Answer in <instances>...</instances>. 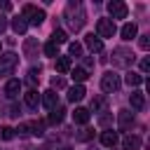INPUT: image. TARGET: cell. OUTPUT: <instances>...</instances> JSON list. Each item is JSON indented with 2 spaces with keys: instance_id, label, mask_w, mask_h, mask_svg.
<instances>
[{
  "instance_id": "6",
  "label": "cell",
  "mask_w": 150,
  "mask_h": 150,
  "mask_svg": "<svg viewBox=\"0 0 150 150\" xmlns=\"http://www.w3.org/2000/svg\"><path fill=\"white\" fill-rule=\"evenodd\" d=\"M19 134H33V136H42L45 134V122H23L16 129Z\"/></svg>"
},
{
  "instance_id": "33",
  "label": "cell",
  "mask_w": 150,
  "mask_h": 150,
  "mask_svg": "<svg viewBox=\"0 0 150 150\" xmlns=\"http://www.w3.org/2000/svg\"><path fill=\"white\" fill-rule=\"evenodd\" d=\"M138 45H141V49H143V52H148V49H150V35H141Z\"/></svg>"
},
{
  "instance_id": "27",
  "label": "cell",
  "mask_w": 150,
  "mask_h": 150,
  "mask_svg": "<svg viewBox=\"0 0 150 150\" xmlns=\"http://www.w3.org/2000/svg\"><path fill=\"white\" fill-rule=\"evenodd\" d=\"M0 138L2 141H12L14 138V129L12 127H0Z\"/></svg>"
},
{
  "instance_id": "15",
  "label": "cell",
  "mask_w": 150,
  "mask_h": 150,
  "mask_svg": "<svg viewBox=\"0 0 150 150\" xmlns=\"http://www.w3.org/2000/svg\"><path fill=\"white\" fill-rule=\"evenodd\" d=\"M23 103H26L28 108H38V105H40V94H38L35 89H28V91L23 94Z\"/></svg>"
},
{
  "instance_id": "34",
  "label": "cell",
  "mask_w": 150,
  "mask_h": 150,
  "mask_svg": "<svg viewBox=\"0 0 150 150\" xmlns=\"http://www.w3.org/2000/svg\"><path fill=\"white\" fill-rule=\"evenodd\" d=\"M150 70V59H141V73H148Z\"/></svg>"
},
{
  "instance_id": "8",
  "label": "cell",
  "mask_w": 150,
  "mask_h": 150,
  "mask_svg": "<svg viewBox=\"0 0 150 150\" xmlns=\"http://www.w3.org/2000/svg\"><path fill=\"white\" fill-rule=\"evenodd\" d=\"M112 61H115L117 66H129V63L134 61V54H131L129 49H124V47H117V49L112 52Z\"/></svg>"
},
{
  "instance_id": "32",
  "label": "cell",
  "mask_w": 150,
  "mask_h": 150,
  "mask_svg": "<svg viewBox=\"0 0 150 150\" xmlns=\"http://www.w3.org/2000/svg\"><path fill=\"white\" fill-rule=\"evenodd\" d=\"M40 73H42V68H40V66H38V68H30V70H28V80H30V82H38Z\"/></svg>"
},
{
  "instance_id": "22",
  "label": "cell",
  "mask_w": 150,
  "mask_h": 150,
  "mask_svg": "<svg viewBox=\"0 0 150 150\" xmlns=\"http://www.w3.org/2000/svg\"><path fill=\"white\" fill-rule=\"evenodd\" d=\"M124 82H127L129 87H138V84L143 82V75H138V73H134V70H131V73H127Z\"/></svg>"
},
{
  "instance_id": "2",
  "label": "cell",
  "mask_w": 150,
  "mask_h": 150,
  "mask_svg": "<svg viewBox=\"0 0 150 150\" xmlns=\"http://www.w3.org/2000/svg\"><path fill=\"white\" fill-rule=\"evenodd\" d=\"M21 19L28 23V26H40L45 21V9L35 7V5H23L21 9Z\"/></svg>"
},
{
  "instance_id": "5",
  "label": "cell",
  "mask_w": 150,
  "mask_h": 150,
  "mask_svg": "<svg viewBox=\"0 0 150 150\" xmlns=\"http://www.w3.org/2000/svg\"><path fill=\"white\" fill-rule=\"evenodd\" d=\"M19 63V56L14 52H7V54H0V75H9L14 70V66Z\"/></svg>"
},
{
  "instance_id": "29",
  "label": "cell",
  "mask_w": 150,
  "mask_h": 150,
  "mask_svg": "<svg viewBox=\"0 0 150 150\" xmlns=\"http://www.w3.org/2000/svg\"><path fill=\"white\" fill-rule=\"evenodd\" d=\"M68 52H70V56H80L82 54V45L80 42H70L68 45Z\"/></svg>"
},
{
  "instance_id": "37",
  "label": "cell",
  "mask_w": 150,
  "mask_h": 150,
  "mask_svg": "<svg viewBox=\"0 0 150 150\" xmlns=\"http://www.w3.org/2000/svg\"><path fill=\"white\" fill-rule=\"evenodd\" d=\"M63 150H68V148H63Z\"/></svg>"
},
{
  "instance_id": "11",
  "label": "cell",
  "mask_w": 150,
  "mask_h": 150,
  "mask_svg": "<svg viewBox=\"0 0 150 150\" xmlns=\"http://www.w3.org/2000/svg\"><path fill=\"white\" fill-rule=\"evenodd\" d=\"M131 124H134V115L129 110H120L117 112V127L120 129H129Z\"/></svg>"
},
{
  "instance_id": "3",
  "label": "cell",
  "mask_w": 150,
  "mask_h": 150,
  "mask_svg": "<svg viewBox=\"0 0 150 150\" xmlns=\"http://www.w3.org/2000/svg\"><path fill=\"white\" fill-rule=\"evenodd\" d=\"M96 38L101 40V38H112L115 33H117V26H115V21L112 19H98L96 21Z\"/></svg>"
},
{
  "instance_id": "28",
  "label": "cell",
  "mask_w": 150,
  "mask_h": 150,
  "mask_svg": "<svg viewBox=\"0 0 150 150\" xmlns=\"http://www.w3.org/2000/svg\"><path fill=\"white\" fill-rule=\"evenodd\" d=\"M103 105H105V96H96V98L91 101V110H94V112H98Z\"/></svg>"
},
{
  "instance_id": "1",
  "label": "cell",
  "mask_w": 150,
  "mask_h": 150,
  "mask_svg": "<svg viewBox=\"0 0 150 150\" xmlns=\"http://www.w3.org/2000/svg\"><path fill=\"white\" fill-rule=\"evenodd\" d=\"M84 21H87V14H84L82 5L80 2H70L66 7V23H68V28L70 30H80L84 26Z\"/></svg>"
},
{
  "instance_id": "12",
  "label": "cell",
  "mask_w": 150,
  "mask_h": 150,
  "mask_svg": "<svg viewBox=\"0 0 150 150\" xmlns=\"http://www.w3.org/2000/svg\"><path fill=\"white\" fill-rule=\"evenodd\" d=\"M5 94H7V98H16L21 94V82L19 80H9L5 84Z\"/></svg>"
},
{
  "instance_id": "4",
  "label": "cell",
  "mask_w": 150,
  "mask_h": 150,
  "mask_svg": "<svg viewBox=\"0 0 150 150\" xmlns=\"http://www.w3.org/2000/svg\"><path fill=\"white\" fill-rule=\"evenodd\" d=\"M120 75L117 73H112V70H108V73H103V77H101V89L103 91H108V94H112V91H117L120 89Z\"/></svg>"
},
{
  "instance_id": "30",
  "label": "cell",
  "mask_w": 150,
  "mask_h": 150,
  "mask_svg": "<svg viewBox=\"0 0 150 150\" xmlns=\"http://www.w3.org/2000/svg\"><path fill=\"white\" fill-rule=\"evenodd\" d=\"M63 87H66V80L61 75H54L52 77V89H63Z\"/></svg>"
},
{
  "instance_id": "13",
  "label": "cell",
  "mask_w": 150,
  "mask_h": 150,
  "mask_svg": "<svg viewBox=\"0 0 150 150\" xmlns=\"http://www.w3.org/2000/svg\"><path fill=\"white\" fill-rule=\"evenodd\" d=\"M84 94H87V91H84V87H82V84H75V87H70V89H68V101H70V103H77V101H82V98H84Z\"/></svg>"
},
{
  "instance_id": "24",
  "label": "cell",
  "mask_w": 150,
  "mask_h": 150,
  "mask_svg": "<svg viewBox=\"0 0 150 150\" xmlns=\"http://www.w3.org/2000/svg\"><path fill=\"white\" fill-rule=\"evenodd\" d=\"M87 77H89V75H87V70H84V68H73V80H75L77 84H82Z\"/></svg>"
},
{
  "instance_id": "21",
  "label": "cell",
  "mask_w": 150,
  "mask_h": 150,
  "mask_svg": "<svg viewBox=\"0 0 150 150\" xmlns=\"http://www.w3.org/2000/svg\"><path fill=\"white\" fill-rule=\"evenodd\" d=\"M63 112H66V110L56 105V108L49 112V124H61V122H63Z\"/></svg>"
},
{
  "instance_id": "36",
  "label": "cell",
  "mask_w": 150,
  "mask_h": 150,
  "mask_svg": "<svg viewBox=\"0 0 150 150\" xmlns=\"http://www.w3.org/2000/svg\"><path fill=\"white\" fill-rule=\"evenodd\" d=\"M7 28V21H5V16H0V33Z\"/></svg>"
},
{
  "instance_id": "26",
  "label": "cell",
  "mask_w": 150,
  "mask_h": 150,
  "mask_svg": "<svg viewBox=\"0 0 150 150\" xmlns=\"http://www.w3.org/2000/svg\"><path fill=\"white\" fill-rule=\"evenodd\" d=\"M52 42H56V45H63V42H68V35H66V30H54V35H52Z\"/></svg>"
},
{
  "instance_id": "20",
  "label": "cell",
  "mask_w": 150,
  "mask_h": 150,
  "mask_svg": "<svg viewBox=\"0 0 150 150\" xmlns=\"http://www.w3.org/2000/svg\"><path fill=\"white\" fill-rule=\"evenodd\" d=\"M129 103H131L134 110H143V105H145V96L138 94V91H134V94L129 96Z\"/></svg>"
},
{
  "instance_id": "16",
  "label": "cell",
  "mask_w": 150,
  "mask_h": 150,
  "mask_svg": "<svg viewBox=\"0 0 150 150\" xmlns=\"http://www.w3.org/2000/svg\"><path fill=\"white\" fill-rule=\"evenodd\" d=\"M84 45H87L91 52H103V42H101V40H98L94 33H89V35L84 38Z\"/></svg>"
},
{
  "instance_id": "17",
  "label": "cell",
  "mask_w": 150,
  "mask_h": 150,
  "mask_svg": "<svg viewBox=\"0 0 150 150\" xmlns=\"http://www.w3.org/2000/svg\"><path fill=\"white\" fill-rule=\"evenodd\" d=\"M89 117H91V112L87 108H75V112H73V122H77V124H87Z\"/></svg>"
},
{
  "instance_id": "10",
  "label": "cell",
  "mask_w": 150,
  "mask_h": 150,
  "mask_svg": "<svg viewBox=\"0 0 150 150\" xmlns=\"http://www.w3.org/2000/svg\"><path fill=\"white\" fill-rule=\"evenodd\" d=\"M117 141H120V136H117V131H112V129H105V131L101 134V145H103V148H115Z\"/></svg>"
},
{
  "instance_id": "19",
  "label": "cell",
  "mask_w": 150,
  "mask_h": 150,
  "mask_svg": "<svg viewBox=\"0 0 150 150\" xmlns=\"http://www.w3.org/2000/svg\"><path fill=\"white\" fill-rule=\"evenodd\" d=\"M70 68H73L70 56H56V70H59V73H68Z\"/></svg>"
},
{
  "instance_id": "25",
  "label": "cell",
  "mask_w": 150,
  "mask_h": 150,
  "mask_svg": "<svg viewBox=\"0 0 150 150\" xmlns=\"http://www.w3.org/2000/svg\"><path fill=\"white\" fill-rule=\"evenodd\" d=\"M45 54H47V56H54V59H56V56H59V45L49 40V42L45 45Z\"/></svg>"
},
{
  "instance_id": "9",
  "label": "cell",
  "mask_w": 150,
  "mask_h": 150,
  "mask_svg": "<svg viewBox=\"0 0 150 150\" xmlns=\"http://www.w3.org/2000/svg\"><path fill=\"white\" fill-rule=\"evenodd\" d=\"M40 101H42V105H45L47 110H54V108H56V103H59V96H56V91H54V89H47V91L40 96Z\"/></svg>"
},
{
  "instance_id": "23",
  "label": "cell",
  "mask_w": 150,
  "mask_h": 150,
  "mask_svg": "<svg viewBox=\"0 0 150 150\" xmlns=\"http://www.w3.org/2000/svg\"><path fill=\"white\" fill-rule=\"evenodd\" d=\"M12 28H14V33H26V28H28V23L21 19V16H16V19H12Z\"/></svg>"
},
{
  "instance_id": "14",
  "label": "cell",
  "mask_w": 150,
  "mask_h": 150,
  "mask_svg": "<svg viewBox=\"0 0 150 150\" xmlns=\"http://www.w3.org/2000/svg\"><path fill=\"white\" fill-rule=\"evenodd\" d=\"M120 35H122V40H134V38L138 35L136 23H124V26L120 28Z\"/></svg>"
},
{
  "instance_id": "31",
  "label": "cell",
  "mask_w": 150,
  "mask_h": 150,
  "mask_svg": "<svg viewBox=\"0 0 150 150\" xmlns=\"http://www.w3.org/2000/svg\"><path fill=\"white\" fill-rule=\"evenodd\" d=\"M33 49H35V40H33V38H28V40H26V45H23L26 56H30V54H33Z\"/></svg>"
},
{
  "instance_id": "18",
  "label": "cell",
  "mask_w": 150,
  "mask_h": 150,
  "mask_svg": "<svg viewBox=\"0 0 150 150\" xmlns=\"http://www.w3.org/2000/svg\"><path fill=\"white\" fill-rule=\"evenodd\" d=\"M122 148L124 150H138L141 148V138L138 136H124L122 138Z\"/></svg>"
},
{
  "instance_id": "35",
  "label": "cell",
  "mask_w": 150,
  "mask_h": 150,
  "mask_svg": "<svg viewBox=\"0 0 150 150\" xmlns=\"http://www.w3.org/2000/svg\"><path fill=\"white\" fill-rule=\"evenodd\" d=\"M91 136H94V131H91V129H84V131L80 134V141H89Z\"/></svg>"
},
{
  "instance_id": "7",
  "label": "cell",
  "mask_w": 150,
  "mask_h": 150,
  "mask_svg": "<svg viewBox=\"0 0 150 150\" xmlns=\"http://www.w3.org/2000/svg\"><path fill=\"white\" fill-rule=\"evenodd\" d=\"M108 12H110L112 19H124L127 12H129V7H127L122 0H112V2H108Z\"/></svg>"
}]
</instances>
